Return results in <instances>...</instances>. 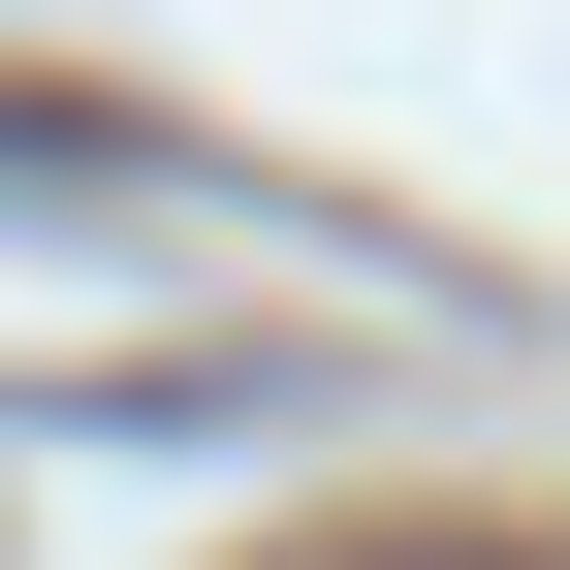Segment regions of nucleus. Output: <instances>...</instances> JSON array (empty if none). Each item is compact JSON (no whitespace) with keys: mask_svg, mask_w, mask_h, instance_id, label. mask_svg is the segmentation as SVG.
Segmentation results:
<instances>
[{"mask_svg":"<svg viewBox=\"0 0 570 570\" xmlns=\"http://www.w3.org/2000/svg\"><path fill=\"white\" fill-rule=\"evenodd\" d=\"M381 570H475V539H381Z\"/></svg>","mask_w":570,"mask_h":570,"instance_id":"1","label":"nucleus"}]
</instances>
